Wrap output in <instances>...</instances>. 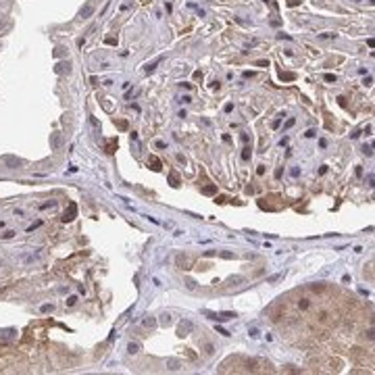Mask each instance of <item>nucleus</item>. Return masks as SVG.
Returning <instances> with one entry per match:
<instances>
[{
  "label": "nucleus",
  "mask_w": 375,
  "mask_h": 375,
  "mask_svg": "<svg viewBox=\"0 0 375 375\" xmlns=\"http://www.w3.org/2000/svg\"><path fill=\"white\" fill-rule=\"evenodd\" d=\"M127 352H129V354H138V352H140V344L131 342V344L127 346Z\"/></svg>",
  "instance_id": "obj_18"
},
{
  "label": "nucleus",
  "mask_w": 375,
  "mask_h": 375,
  "mask_svg": "<svg viewBox=\"0 0 375 375\" xmlns=\"http://www.w3.org/2000/svg\"><path fill=\"white\" fill-rule=\"evenodd\" d=\"M227 281H229V286H240L242 281H244V277H242V275H233V277H229Z\"/></svg>",
  "instance_id": "obj_13"
},
{
  "label": "nucleus",
  "mask_w": 375,
  "mask_h": 375,
  "mask_svg": "<svg viewBox=\"0 0 375 375\" xmlns=\"http://www.w3.org/2000/svg\"><path fill=\"white\" fill-rule=\"evenodd\" d=\"M323 40H336V34H321Z\"/></svg>",
  "instance_id": "obj_35"
},
{
  "label": "nucleus",
  "mask_w": 375,
  "mask_h": 375,
  "mask_svg": "<svg viewBox=\"0 0 375 375\" xmlns=\"http://www.w3.org/2000/svg\"><path fill=\"white\" fill-rule=\"evenodd\" d=\"M52 206H56V200H50V202H44V204H42L40 208L44 210V208H52Z\"/></svg>",
  "instance_id": "obj_27"
},
{
  "label": "nucleus",
  "mask_w": 375,
  "mask_h": 375,
  "mask_svg": "<svg viewBox=\"0 0 375 375\" xmlns=\"http://www.w3.org/2000/svg\"><path fill=\"white\" fill-rule=\"evenodd\" d=\"M75 215H77V204L75 202H69V208L65 210V215H63V223H71L75 219Z\"/></svg>",
  "instance_id": "obj_2"
},
{
  "label": "nucleus",
  "mask_w": 375,
  "mask_h": 375,
  "mask_svg": "<svg viewBox=\"0 0 375 375\" xmlns=\"http://www.w3.org/2000/svg\"><path fill=\"white\" fill-rule=\"evenodd\" d=\"M117 127H119L121 131H127V129H129V123H127L125 119H119V121H117Z\"/></svg>",
  "instance_id": "obj_22"
},
{
  "label": "nucleus",
  "mask_w": 375,
  "mask_h": 375,
  "mask_svg": "<svg viewBox=\"0 0 375 375\" xmlns=\"http://www.w3.org/2000/svg\"><path fill=\"white\" fill-rule=\"evenodd\" d=\"M2 160H4V165H6L9 169L21 167V158H17V156H2Z\"/></svg>",
  "instance_id": "obj_3"
},
{
  "label": "nucleus",
  "mask_w": 375,
  "mask_h": 375,
  "mask_svg": "<svg viewBox=\"0 0 375 375\" xmlns=\"http://www.w3.org/2000/svg\"><path fill=\"white\" fill-rule=\"evenodd\" d=\"M90 83H92V86H96V83H98V77H96V75H92V77H90Z\"/></svg>",
  "instance_id": "obj_49"
},
{
  "label": "nucleus",
  "mask_w": 375,
  "mask_h": 375,
  "mask_svg": "<svg viewBox=\"0 0 375 375\" xmlns=\"http://www.w3.org/2000/svg\"><path fill=\"white\" fill-rule=\"evenodd\" d=\"M265 2H267V0H265Z\"/></svg>",
  "instance_id": "obj_54"
},
{
  "label": "nucleus",
  "mask_w": 375,
  "mask_h": 375,
  "mask_svg": "<svg viewBox=\"0 0 375 375\" xmlns=\"http://www.w3.org/2000/svg\"><path fill=\"white\" fill-rule=\"evenodd\" d=\"M223 111H225V113H231V111H233V104H231V102H227V104L223 106Z\"/></svg>",
  "instance_id": "obj_39"
},
{
  "label": "nucleus",
  "mask_w": 375,
  "mask_h": 375,
  "mask_svg": "<svg viewBox=\"0 0 375 375\" xmlns=\"http://www.w3.org/2000/svg\"><path fill=\"white\" fill-rule=\"evenodd\" d=\"M213 352H215V348L210 346V344H206V354H213Z\"/></svg>",
  "instance_id": "obj_45"
},
{
  "label": "nucleus",
  "mask_w": 375,
  "mask_h": 375,
  "mask_svg": "<svg viewBox=\"0 0 375 375\" xmlns=\"http://www.w3.org/2000/svg\"><path fill=\"white\" fill-rule=\"evenodd\" d=\"M298 175H300V169L294 167V169H292V177H298Z\"/></svg>",
  "instance_id": "obj_48"
},
{
  "label": "nucleus",
  "mask_w": 375,
  "mask_h": 375,
  "mask_svg": "<svg viewBox=\"0 0 375 375\" xmlns=\"http://www.w3.org/2000/svg\"><path fill=\"white\" fill-rule=\"evenodd\" d=\"M225 200H227V198H225V196H215V202H217V204H223V202H225Z\"/></svg>",
  "instance_id": "obj_40"
},
{
  "label": "nucleus",
  "mask_w": 375,
  "mask_h": 375,
  "mask_svg": "<svg viewBox=\"0 0 375 375\" xmlns=\"http://www.w3.org/2000/svg\"><path fill=\"white\" fill-rule=\"evenodd\" d=\"M160 325H165V327H169V325H171V315H169V313L160 315Z\"/></svg>",
  "instance_id": "obj_19"
},
{
  "label": "nucleus",
  "mask_w": 375,
  "mask_h": 375,
  "mask_svg": "<svg viewBox=\"0 0 375 375\" xmlns=\"http://www.w3.org/2000/svg\"><path fill=\"white\" fill-rule=\"evenodd\" d=\"M192 329H194L192 321H190V319H183V321H181V323L177 325V336H179V338H185V336L190 334Z\"/></svg>",
  "instance_id": "obj_1"
},
{
  "label": "nucleus",
  "mask_w": 375,
  "mask_h": 375,
  "mask_svg": "<svg viewBox=\"0 0 375 375\" xmlns=\"http://www.w3.org/2000/svg\"><path fill=\"white\" fill-rule=\"evenodd\" d=\"M117 150V140H108V144H106V152L108 154H113Z\"/></svg>",
  "instance_id": "obj_20"
},
{
  "label": "nucleus",
  "mask_w": 375,
  "mask_h": 375,
  "mask_svg": "<svg viewBox=\"0 0 375 375\" xmlns=\"http://www.w3.org/2000/svg\"><path fill=\"white\" fill-rule=\"evenodd\" d=\"M104 44H108V46H117V38H113V36H111V38H106V40H104Z\"/></svg>",
  "instance_id": "obj_30"
},
{
  "label": "nucleus",
  "mask_w": 375,
  "mask_h": 375,
  "mask_svg": "<svg viewBox=\"0 0 375 375\" xmlns=\"http://www.w3.org/2000/svg\"><path fill=\"white\" fill-rule=\"evenodd\" d=\"M169 183H171V188H179V175L175 171H169Z\"/></svg>",
  "instance_id": "obj_8"
},
{
  "label": "nucleus",
  "mask_w": 375,
  "mask_h": 375,
  "mask_svg": "<svg viewBox=\"0 0 375 375\" xmlns=\"http://www.w3.org/2000/svg\"><path fill=\"white\" fill-rule=\"evenodd\" d=\"M256 175H265V165H259V167H256Z\"/></svg>",
  "instance_id": "obj_37"
},
{
  "label": "nucleus",
  "mask_w": 375,
  "mask_h": 375,
  "mask_svg": "<svg viewBox=\"0 0 375 375\" xmlns=\"http://www.w3.org/2000/svg\"><path fill=\"white\" fill-rule=\"evenodd\" d=\"M256 67H269V61H265V58L263 61H256Z\"/></svg>",
  "instance_id": "obj_38"
},
{
  "label": "nucleus",
  "mask_w": 375,
  "mask_h": 375,
  "mask_svg": "<svg viewBox=\"0 0 375 375\" xmlns=\"http://www.w3.org/2000/svg\"><path fill=\"white\" fill-rule=\"evenodd\" d=\"M40 225H42V221H36V223H34V225H29V227H27V231H29V233H31V231H34V229H38V227H40Z\"/></svg>",
  "instance_id": "obj_34"
},
{
  "label": "nucleus",
  "mask_w": 375,
  "mask_h": 375,
  "mask_svg": "<svg viewBox=\"0 0 375 375\" xmlns=\"http://www.w3.org/2000/svg\"><path fill=\"white\" fill-rule=\"evenodd\" d=\"M13 236H15V231H13V229H9V231H4V233H2V240H11Z\"/></svg>",
  "instance_id": "obj_28"
},
{
  "label": "nucleus",
  "mask_w": 375,
  "mask_h": 375,
  "mask_svg": "<svg viewBox=\"0 0 375 375\" xmlns=\"http://www.w3.org/2000/svg\"><path fill=\"white\" fill-rule=\"evenodd\" d=\"M277 38H279V40H290V36H288V34H284V31L277 34Z\"/></svg>",
  "instance_id": "obj_44"
},
{
  "label": "nucleus",
  "mask_w": 375,
  "mask_h": 375,
  "mask_svg": "<svg viewBox=\"0 0 375 375\" xmlns=\"http://www.w3.org/2000/svg\"><path fill=\"white\" fill-rule=\"evenodd\" d=\"M279 125H281V119H275V121H273V129H277Z\"/></svg>",
  "instance_id": "obj_50"
},
{
  "label": "nucleus",
  "mask_w": 375,
  "mask_h": 375,
  "mask_svg": "<svg viewBox=\"0 0 375 375\" xmlns=\"http://www.w3.org/2000/svg\"><path fill=\"white\" fill-rule=\"evenodd\" d=\"M75 302H77V296H69V298L65 300V304H67V307H73Z\"/></svg>",
  "instance_id": "obj_26"
},
{
  "label": "nucleus",
  "mask_w": 375,
  "mask_h": 375,
  "mask_svg": "<svg viewBox=\"0 0 375 375\" xmlns=\"http://www.w3.org/2000/svg\"><path fill=\"white\" fill-rule=\"evenodd\" d=\"M217 334H221V336H225V338H227V336H231V334L225 329V327H217Z\"/></svg>",
  "instance_id": "obj_32"
},
{
  "label": "nucleus",
  "mask_w": 375,
  "mask_h": 375,
  "mask_svg": "<svg viewBox=\"0 0 375 375\" xmlns=\"http://www.w3.org/2000/svg\"><path fill=\"white\" fill-rule=\"evenodd\" d=\"M58 144H61V135L52 133V148H58Z\"/></svg>",
  "instance_id": "obj_24"
},
{
  "label": "nucleus",
  "mask_w": 375,
  "mask_h": 375,
  "mask_svg": "<svg viewBox=\"0 0 375 375\" xmlns=\"http://www.w3.org/2000/svg\"><path fill=\"white\" fill-rule=\"evenodd\" d=\"M363 83H365V86H371V83H373V77H371V75H369V77H365V81H363Z\"/></svg>",
  "instance_id": "obj_46"
},
{
  "label": "nucleus",
  "mask_w": 375,
  "mask_h": 375,
  "mask_svg": "<svg viewBox=\"0 0 375 375\" xmlns=\"http://www.w3.org/2000/svg\"><path fill=\"white\" fill-rule=\"evenodd\" d=\"M281 175H284V169H281V167H279V169H275V179H279Z\"/></svg>",
  "instance_id": "obj_41"
},
{
  "label": "nucleus",
  "mask_w": 375,
  "mask_h": 375,
  "mask_svg": "<svg viewBox=\"0 0 375 375\" xmlns=\"http://www.w3.org/2000/svg\"><path fill=\"white\" fill-rule=\"evenodd\" d=\"M298 2H300V0H290V2H288V4H290V6H296V4H298Z\"/></svg>",
  "instance_id": "obj_52"
},
{
  "label": "nucleus",
  "mask_w": 375,
  "mask_h": 375,
  "mask_svg": "<svg viewBox=\"0 0 375 375\" xmlns=\"http://www.w3.org/2000/svg\"><path fill=\"white\" fill-rule=\"evenodd\" d=\"M250 156H252V148H250V146H244V150H242V160H250Z\"/></svg>",
  "instance_id": "obj_17"
},
{
  "label": "nucleus",
  "mask_w": 375,
  "mask_h": 375,
  "mask_svg": "<svg viewBox=\"0 0 375 375\" xmlns=\"http://www.w3.org/2000/svg\"><path fill=\"white\" fill-rule=\"evenodd\" d=\"M292 125H294V119H288V121H286V125H284V129H290Z\"/></svg>",
  "instance_id": "obj_42"
},
{
  "label": "nucleus",
  "mask_w": 375,
  "mask_h": 375,
  "mask_svg": "<svg viewBox=\"0 0 375 375\" xmlns=\"http://www.w3.org/2000/svg\"><path fill=\"white\" fill-rule=\"evenodd\" d=\"M309 290H311V292H315V294H321V292H325V290H327V286H325V284H311V286H309Z\"/></svg>",
  "instance_id": "obj_9"
},
{
  "label": "nucleus",
  "mask_w": 375,
  "mask_h": 375,
  "mask_svg": "<svg viewBox=\"0 0 375 375\" xmlns=\"http://www.w3.org/2000/svg\"><path fill=\"white\" fill-rule=\"evenodd\" d=\"M298 309H300V311H309V309H311V300H309V298H300V300H298Z\"/></svg>",
  "instance_id": "obj_12"
},
{
  "label": "nucleus",
  "mask_w": 375,
  "mask_h": 375,
  "mask_svg": "<svg viewBox=\"0 0 375 375\" xmlns=\"http://www.w3.org/2000/svg\"><path fill=\"white\" fill-rule=\"evenodd\" d=\"M202 194H204V196H213V194H217V183H206V185L202 188Z\"/></svg>",
  "instance_id": "obj_6"
},
{
  "label": "nucleus",
  "mask_w": 375,
  "mask_h": 375,
  "mask_svg": "<svg viewBox=\"0 0 375 375\" xmlns=\"http://www.w3.org/2000/svg\"><path fill=\"white\" fill-rule=\"evenodd\" d=\"M54 71L56 73H69V71H71V65H69V63H58Z\"/></svg>",
  "instance_id": "obj_11"
},
{
  "label": "nucleus",
  "mask_w": 375,
  "mask_h": 375,
  "mask_svg": "<svg viewBox=\"0 0 375 375\" xmlns=\"http://www.w3.org/2000/svg\"><path fill=\"white\" fill-rule=\"evenodd\" d=\"M323 79H325L327 83H336V75H334V73H325Z\"/></svg>",
  "instance_id": "obj_23"
},
{
  "label": "nucleus",
  "mask_w": 375,
  "mask_h": 375,
  "mask_svg": "<svg viewBox=\"0 0 375 375\" xmlns=\"http://www.w3.org/2000/svg\"><path fill=\"white\" fill-rule=\"evenodd\" d=\"M160 61H163V56H158V58H156V61H152V63H148V65H146V73H152L154 69H156V65H158Z\"/></svg>",
  "instance_id": "obj_14"
},
{
  "label": "nucleus",
  "mask_w": 375,
  "mask_h": 375,
  "mask_svg": "<svg viewBox=\"0 0 375 375\" xmlns=\"http://www.w3.org/2000/svg\"><path fill=\"white\" fill-rule=\"evenodd\" d=\"M248 334H250V338H259V336H261V332L256 329V327H252V329H250Z\"/></svg>",
  "instance_id": "obj_31"
},
{
  "label": "nucleus",
  "mask_w": 375,
  "mask_h": 375,
  "mask_svg": "<svg viewBox=\"0 0 375 375\" xmlns=\"http://www.w3.org/2000/svg\"><path fill=\"white\" fill-rule=\"evenodd\" d=\"M94 15V4H86L81 11H79V17L81 19H88V17H92Z\"/></svg>",
  "instance_id": "obj_5"
},
{
  "label": "nucleus",
  "mask_w": 375,
  "mask_h": 375,
  "mask_svg": "<svg viewBox=\"0 0 375 375\" xmlns=\"http://www.w3.org/2000/svg\"><path fill=\"white\" fill-rule=\"evenodd\" d=\"M142 323H144V327H150V329H152V327H156V319H154V317H146Z\"/></svg>",
  "instance_id": "obj_16"
},
{
  "label": "nucleus",
  "mask_w": 375,
  "mask_h": 375,
  "mask_svg": "<svg viewBox=\"0 0 375 375\" xmlns=\"http://www.w3.org/2000/svg\"><path fill=\"white\" fill-rule=\"evenodd\" d=\"M54 311V304H42V313H52Z\"/></svg>",
  "instance_id": "obj_25"
},
{
  "label": "nucleus",
  "mask_w": 375,
  "mask_h": 375,
  "mask_svg": "<svg viewBox=\"0 0 375 375\" xmlns=\"http://www.w3.org/2000/svg\"><path fill=\"white\" fill-rule=\"evenodd\" d=\"M148 165H150V169H152V171H160V169H163V165H160V160H158L156 156H150V160H148Z\"/></svg>",
  "instance_id": "obj_7"
},
{
  "label": "nucleus",
  "mask_w": 375,
  "mask_h": 375,
  "mask_svg": "<svg viewBox=\"0 0 375 375\" xmlns=\"http://www.w3.org/2000/svg\"><path fill=\"white\" fill-rule=\"evenodd\" d=\"M244 77H246V79H248V77H254V73H252V71H244Z\"/></svg>",
  "instance_id": "obj_51"
},
{
  "label": "nucleus",
  "mask_w": 375,
  "mask_h": 375,
  "mask_svg": "<svg viewBox=\"0 0 375 375\" xmlns=\"http://www.w3.org/2000/svg\"><path fill=\"white\" fill-rule=\"evenodd\" d=\"M279 79H281V81H294L296 75H294V73H284V71H281V73H279Z\"/></svg>",
  "instance_id": "obj_15"
},
{
  "label": "nucleus",
  "mask_w": 375,
  "mask_h": 375,
  "mask_svg": "<svg viewBox=\"0 0 375 375\" xmlns=\"http://www.w3.org/2000/svg\"><path fill=\"white\" fill-rule=\"evenodd\" d=\"M219 256H221V259H227V261L236 259V254H233V252H229V250H221V252H219Z\"/></svg>",
  "instance_id": "obj_21"
},
{
  "label": "nucleus",
  "mask_w": 375,
  "mask_h": 375,
  "mask_svg": "<svg viewBox=\"0 0 375 375\" xmlns=\"http://www.w3.org/2000/svg\"><path fill=\"white\" fill-rule=\"evenodd\" d=\"M363 152H365V154H367V156H371V154H373V148H371V146H367V144H365V146H363Z\"/></svg>",
  "instance_id": "obj_33"
},
{
  "label": "nucleus",
  "mask_w": 375,
  "mask_h": 375,
  "mask_svg": "<svg viewBox=\"0 0 375 375\" xmlns=\"http://www.w3.org/2000/svg\"><path fill=\"white\" fill-rule=\"evenodd\" d=\"M179 367H181V363H179L177 359H167V369H171V371H179Z\"/></svg>",
  "instance_id": "obj_10"
},
{
  "label": "nucleus",
  "mask_w": 375,
  "mask_h": 375,
  "mask_svg": "<svg viewBox=\"0 0 375 375\" xmlns=\"http://www.w3.org/2000/svg\"><path fill=\"white\" fill-rule=\"evenodd\" d=\"M315 135H317L315 129H309V131H307V138H315Z\"/></svg>",
  "instance_id": "obj_47"
},
{
  "label": "nucleus",
  "mask_w": 375,
  "mask_h": 375,
  "mask_svg": "<svg viewBox=\"0 0 375 375\" xmlns=\"http://www.w3.org/2000/svg\"><path fill=\"white\" fill-rule=\"evenodd\" d=\"M354 2H359V0H354Z\"/></svg>",
  "instance_id": "obj_53"
},
{
  "label": "nucleus",
  "mask_w": 375,
  "mask_h": 375,
  "mask_svg": "<svg viewBox=\"0 0 375 375\" xmlns=\"http://www.w3.org/2000/svg\"><path fill=\"white\" fill-rule=\"evenodd\" d=\"M185 284H188V288H190V290H196V281H194V279H188Z\"/></svg>",
  "instance_id": "obj_36"
},
{
  "label": "nucleus",
  "mask_w": 375,
  "mask_h": 375,
  "mask_svg": "<svg viewBox=\"0 0 375 375\" xmlns=\"http://www.w3.org/2000/svg\"><path fill=\"white\" fill-rule=\"evenodd\" d=\"M181 102H185V104H190V102H192V96H188V94H185V96L181 98Z\"/></svg>",
  "instance_id": "obj_43"
},
{
  "label": "nucleus",
  "mask_w": 375,
  "mask_h": 375,
  "mask_svg": "<svg viewBox=\"0 0 375 375\" xmlns=\"http://www.w3.org/2000/svg\"><path fill=\"white\" fill-rule=\"evenodd\" d=\"M281 277H284V273H277V275H271L267 281H269V284H273V281H277V279H281Z\"/></svg>",
  "instance_id": "obj_29"
},
{
  "label": "nucleus",
  "mask_w": 375,
  "mask_h": 375,
  "mask_svg": "<svg viewBox=\"0 0 375 375\" xmlns=\"http://www.w3.org/2000/svg\"><path fill=\"white\" fill-rule=\"evenodd\" d=\"M177 265H179V269H190V267H192V259H190V256L179 254V256H177Z\"/></svg>",
  "instance_id": "obj_4"
}]
</instances>
